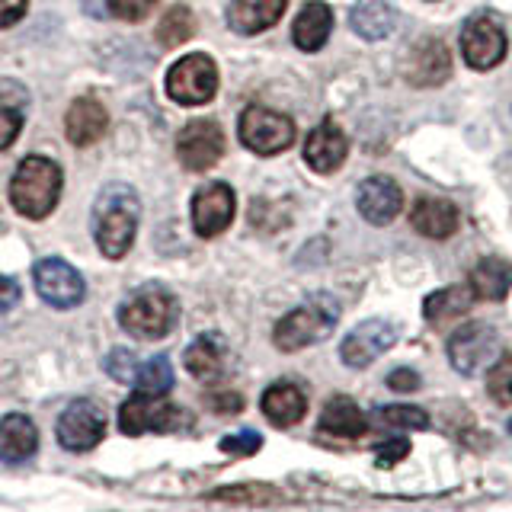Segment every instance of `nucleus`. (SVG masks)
Listing matches in <instances>:
<instances>
[{
    "instance_id": "1",
    "label": "nucleus",
    "mask_w": 512,
    "mask_h": 512,
    "mask_svg": "<svg viewBox=\"0 0 512 512\" xmlns=\"http://www.w3.org/2000/svg\"><path fill=\"white\" fill-rule=\"evenodd\" d=\"M138 231V196L132 186L109 183L93 202V237L109 260H122L132 250Z\"/></svg>"
},
{
    "instance_id": "2",
    "label": "nucleus",
    "mask_w": 512,
    "mask_h": 512,
    "mask_svg": "<svg viewBox=\"0 0 512 512\" xmlns=\"http://www.w3.org/2000/svg\"><path fill=\"white\" fill-rule=\"evenodd\" d=\"M61 199V167L55 160L32 154L20 160L10 183V202L23 218H48Z\"/></svg>"
},
{
    "instance_id": "3",
    "label": "nucleus",
    "mask_w": 512,
    "mask_h": 512,
    "mask_svg": "<svg viewBox=\"0 0 512 512\" xmlns=\"http://www.w3.org/2000/svg\"><path fill=\"white\" fill-rule=\"evenodd\" d=\"M340 320V301L333 295H314L301 304V308L288 311L276 330H272V340L282 352H298L304 346H311L317 340L330 336V330Z\"/></svg>"
},
{
    "instance_id": "4",
    "label": "nucleus",
    "mask_w": 512,
    "mask_h": 512,
    "mask_svg": "<svg viewBox=\"0 0 512 512\" xmlns=\"http://www.w3.org/2000/svg\"><path fill=\"white\" fill-rule=\"evenodd\" d=\"M119 324L138 340H160L176 324V298L157 282L141 285L132 298L122 301Z\"/></svg>"
},
{
    "instance_id": "5",
    "label": "nucleus",
    "mask_w": 512,
    "mask_h": 512,
    "mask_svg": "<svg viewBox=\"0 0 512 512\" xmlns=\"http://www.w3.org/2000/svg\"><path fill=\"white\" fill-rule=\"evenodd\" d=\"M192 426V416L183 413L180 407L160 400V394H144L138 391L128 397L119 410V429L125 436H141V432H173Z\"/></svg>"
},
{
    "instance_id": "6",
    "label": "nucleus",
    "mask_w": 512,
    "mask_h": 512,
    "mask_svg": "<svg viewBox=\"0 0 512 512\" xmlns=\"http://www.w3.org/2000/svg\"><path fill=\"white\" fill-rule=\"evenodd\" d=\"M218 93V68L208 55H186L167 71V96L180 106L212 103Z\"/></svg>"
},
{
    "instance_id": "7",
    "label": "nucleus",
    "mask_w": 512,
    "mask_h": 512,
    "mask_svg": "<svg viewBox=\"0 0 512 512\" xmlns=\"http://www.w3.org/2000/svg\"><path fill=\"white\" fill-rule=\"evenodd\" d=\"M240 141L260 157H272L295 141V122L266 106H247L240 116Z\"/></svg>"
},
{
    "instance_id": "8",
    "label": "nucleus",
    "mask_w": 512,
    "mask_h": 512,
    "mask_svg": "<svg viewBox=\"0 0 512 512\" xmlns=\"http://www.w3.org/2000/svg\"><path fill=\"white\" fill-rule=\"evenodd\" d=\"M461 55L474 71H490L506 58V29L493 13H474L461 26Z\"/></svg>"
},
{
    "instance_id": "9",
    "label": "nucleus",
    "mask_w": 512,
    "mask_h": 512,
    "mask_svg": "<svg viewBox=\"0 0 512 512\" xmlns=\"http://www.w3.org/2000/svg\"><path fill=\"white\" fill-rule=\"evenodd\" d=\"M55 432H58V442L68 448V452H90V448L100 445V439L106 436V416L93 400L77 397L61 410Z\"/></svg>"
},
{
    "instance_id": "10",
    "label": "nucleus",
    "mask_w": 512,
    "mask_h": 512,
    "mask_svg": "<svg viewBox=\"0 0 512 512\" xmlns=\"http://www.w3.org/2000/svg\"><path fill=\"white\" fill-rule=\"evenodd\" d=\"M224 154V135L212 119L189 122L180 135H176V157L192 173L212 170Z\"/></svg>"
},
{
    "instance_id": "11",
    "label": "nucleus",
    "mask_w": 512,
    "mask_h": 512,
    "mask_svg": "<svg viewBox=\"0 0 512 512\" xmlns=\"http://www.w3.org/2000/svg\"><path fill=\"white\" fill-rule=\"evenodd\" d=\"M32 276H36V292L52 304V308H77L80 301L87 295V285H84V276L64 260H39L36 269H32Z\"/></svg>"
},
{
    "instance_id": "12",
    "label": "nucleus",
    "mask_w": 512,
    "mask_h": 512,
    "mask_svg": "<svg viewBox=\"0 0 512 512\" xmlns=\"http://www.w3.org/2000/svg\"><path fill=\"white\" fill-rule=\"evenodd\" d=\"M496 356H500V333L487 324H468L448 340V359L461 375L480 372Z\"/></svg>"
},
{
    "instance_id": "13",
    "label": "nucleus",
    "mask_w": 512,
    "mask_h": 512,
    "mask_svg": "<svg viewBox=\"0 0 512 512\" xmlns=\"http://www.w3.org/2000/svg\"><path fill=\"white\" fill-rule=\"evenodd\" d=\"M234 221V189L228 183H208L192 196V228L199 237H218Z\"/></svg>"
},
{
    "instance_id": "14",
    "label": "nucleus",
    "mask_w": 512,
    "mask_h": 512,
    "mask_svg": "<svg viewBox=\"0 0 512 512\" xmlns=\"http://www.w3.org/2000/svg\"><path fill=\"white\" fill-rule=\"evenodd\" d=\"M397 343V327L388 320H365V324L352 327L340 346V356L349 368L372 365L381 352H388Z\"/></svg>"
},
{
    "instance_id": "15",
    "label": "nucleus",
    "mask_w": 512,
    "mask_h": 512,
    "mask_svg": "<svg viewBox=\"0 0 512 512\" xmlns=\"http://www.w3.org/2000/svg\"><path fill=\"white\" fill-rule=\"evenodd\" d=\"M404 74L413 87H442L452 77V52L442 39H420L410 48Z\"/></svg>"
},
{
    "instance_id": "16",
    "label": "nucleus",
    "mask_w": 512,
    "mask_h": 512,
    "mask_svg": "<svg viewBox=\"0 0 512 512\" xmlns=\"http://www.w3.org/2000/svg\"><path fill=\"white\" fill-rule=\"evenodd\" d=\"M349 154V138L343 135V128L333 119L317 122V128H311L308 141H304V160L314 173H333L343 167V160Z\"/></svg>"
},
{
    "instance_id": "17",
    "label": "nucleus",
    "mask_w": 512,
    "mask_h": 512,
    "mask_svg": "<svg viewBox=\"0 0 512 512\" xmlns=\"http://www.w3.org/2000/svg\"><path fill=\"white\" fill-rule=\"evenodd\" d=\"M64 132H68V141L77 144V148L96 144L109 132V112H106V106L96 100V96H80V100L71 103L68 116H64Z\"/></svg>"
},
{
    "instance_id": "18",
    "label": "nucleus",
    "mask_w": 512,
    "mask_h": 512,
    "mask_svg": "<svg viewBox=\"0 0 512 512\" xmlns=\"http://www.w3.org/2000/svg\"><path fill=\"white\" fill-rule=\"evenodd\" d=\"M356 205L365 221L372 224H388L400 215V205H404V192L394 180L388 176H372V180H365L359 186V196H356Z\"/></svg>"
},
{
    "instance_id": "19",
    "label": "nucleus",
    "mask_w": 512,
    "mask_h": 512,
    "mask_svg": "<svg viewBox=\"0 0 512 512\" xmlns=\"http://www.w3.org/2000/svg\"><path fill=\"white\" fill-rule=\"evenodd\" d=\"M263 413L272 426L279 429H288L304 420V413H308V397L292 381H276L272 388H266L263 394Z\"/></svg>"
},
{
    "instance_id": "20",
    "label": "nucleus",
    "mask_w": 512,
    "mask_h": 512,
    "mask_svg": "<svg viewBox=\"0 0 512 512\" xmlns=\"http://www.w3.org/2000/svg\"><path fill=\"white\" fill-rule=\"evenodd\" d=\"M36 448H39V432L29 416L10 413L0 420V461L23 464L36 455Z\"/></svg>"
},
{
    "instance_id": "21",
    "label": "nucleus",
    "mask_w": 512,
    "mask_h": 512,
    "mask_svg": "<svg viewBox=\"0 0 512 512\" xmlns=\"http://www.w3.org/2000/svg\"><path fill=\"white\" fill-rule=\"evenodd\" d=\"M288 0H234L228 7V26L240 36H256L279 23Z\"/></svg>"
},
{
    "instance_id": "22",
    "label": "nucleus",
    "mask_w": 512,
    "mask_h": 512,
    "mask_svg": "<svg viewBox=\"0 0 512 512\" xmlns=\"http://www.w3.org/2000/svg\"><path fill=\"white\" fill-rule=\"evenodd\" d=\"M186 372L196 375L199 381L212 384L224 375V365H228V346L218 333H202L196 343L186 349Z\"/></svg>"
},
{
    "instance_id": "23",
    "label": "nucleus",
    "mask_w": 512,
    "mask_h": 512,
    "mask_svg": "<svg viewBox=\"0 0 512 512\" xmlns=\"http://www.w3.org/2000/svg\"><path fill=\"white\" fill-rule=\"evenodd\" d=\"M413 228L420 231L423 237L432 240H445L458 231V208L445 199H416L413 212H410Z\"/></svg>"
},
{
    "instance_id": "24",
    "label": "nucleus",
    "mask_w": 512,
    "mask_h": 512,
    "mask_svg": "<svg viewBox=\"0 0 512 512\" xmlns=\"http://www.w3.org/2000/svg\"><path fill=\"white\" fill-rule=\"evenodd\" d=\"M29 109V93L23 84L4 77L0 80V151H7L10 144L20 138L23 122Z\"/></svg>"
},
{
    "instance_id": "25",
    "label": "nucleus",
    "mask_w": 512,
    "mask_h": 512,
    "mask_svg": "<svg viewBox=\"0 0 512 512\" xmlns=\"http://www.w3.org/2000/svg\"><path fill=\"white\" fill-rule=\"evenodd\" d=\"M317 429L324 432V436H336V439H359L365 436V413L356 407V400L349 397H330L324 413H320V423Z\"/></svg>"
},
{
    "instance_id": "26",
    "label": "nucleus",
    "mask_w": 512,
    "mask_h": 512,
    "mask_svg": "<svg viewBox=\"0 0 512 512\" xmlns=\"http://www.w3.org/2000/svg\"><path fill=\"white\" fill-rule=\"evenodd\" d=\"M330 29H333V10L320 0H311L304 4L301 13L295 16V26H292V39L301 52H317L324 48V42L330 39Z\"/></svg>"
},
{
    "instance_id": "27",
    "label": "nucleus",
    "mask_w": 512,
    "mask_h": 512,
    "mask_svg": "<svg viewBox=\"0 0 512 512\" xmlns=\"http://www.w3.org/2000/svg\"><path fill=\"white\" fill-rule=\"evenodd\" d=\"M349 26L356 36H362L368 42H378V39H388L394 32L397 13L388 0H359L349 13Z\"/></svg>"
},
{
    "instance_id": "28",
    "label": "nucleus",
    "mask_w": 512,
    "mask_h": 512,
    "mask_svg": "<svg viewBox=\"0 0 512 512\" xmlns=\"http://www.w3.org/2000/svg\"><path fill=\"white\" fill-rule=\"evenodd\" d=\"M468 285L477 301H503L512 288V266L500 260V256H487V260H480L471 269Z\"/></svg>"
},
{
    "instance_id": "29",
    "label": "nucleus",
    "mask_w": 512,
    "mask_h": 512,
    "mask_svg": "<svg viewBox=\"0 0 512 512\" xmlns=\"http://www.w3.org/2000/svg\"><path fill=\"white\" fill-rule=\"evenodd\" d=\"M477 295L471 292V285H455V288H442V292L429 295L423 304V314L432 327H445L452 324L455 317L468 314L474 308Z\"/></svg>"
},
{
    "instance_id": "30",
    "label": "nucleus",
    "mask_w": 512,
    "mask_h": 512,
    "mask_svg": "<svg viewBox=\"0 0 512 512\" xmlns=\"http://www.w3.org/2000/svg\"><path fill=\"white\" fill-rule=\"evenodd\" d=\"M192 36H196V16H192V10L189 7H170L157 26V42L164 48H180Z\"/></svg>"
},
{
    "instance_id": "31",
    "label": "nucleus",
    "mask_w": 512,
    "mask_h": 512,
    "mask_svg": "<svg viewBox=\"0 0 512 512\" xmlns=\"http://www.w3.org/2000/svg\"><path fill=\"white\" fill-rule=\"evenodd\" d=\"M135 388L144 391V394H160V397H164L173 388V368H170L167 356H154L148 362H141Z\"/></svg>"
},
{
    "instance_id": "32",
    "label": "nucleus",
    "mask_w": 512,
    "mask_h": 512,
    "mask_svg": "<svg viewBox=\"0 0 512 512\" xmlns=\"http://www.w3.org/2000/svg\"><path fill=\"white\" fill-rule=\"evenodd\" d=\"M381 420L388 423L391 429H426L429 426L426 410L410 407V404H388V407H381Z\"/></svg>"
},
{
    "instance_id": "33",
    "label": "nucleus",
    "mask_w": 512,
    "mask_h": 512,
    "mask_svg": "<svg viewBox=\"0 0 512 512\" xmlns=\"http://www.w3.org/2000/svg\"><path fill=\"white\" fill-rule=\"evenodd\" d=\"M103 368L106 372L116 378L119 384H132L135 388V378H138V372H141V362H138V356L135 352H128V349H112L109 356L103 359Z\"/></svg>"
},
{
    "instance_id": "34",
    "label": "nucleus",
    "mask_w": 512,
    "mask_h": 512,
    "mask_svg": "<svg viewBox=\"0 0 512 512\" xmlns=\"http://www.w3.org/2000/svg\"><path fill=\"white\" fill-rule=\"evenodd\" d=\"M487 391L496 404H512V352L500 356V362L493 365V372L487 378Z\"/></svg>"
},
{
    "instance_id": "35",
    "label": "nucleus",
    "mask_w": 512,
    "mask_h": 512,
    "mask_svg": "<svg viewBox=\"0 0 512 512\" xmlns=\"http://www.w3.org/2000/svg\"><path fill=\"white\" fill-rule=\"evenodd\" d=\"M212 500H218V503H272L276 493L250 484V487H237V490H218V493H212Z\"/></svg>"
},
{
    "instance_id": "36",
    "label": "nucleus",
    "mask_w": 512,
    "mask_h": 512,
    "mask_svg": "<svg viewBox=\"0 0 512 512\" xmlns=\"http://www.w3.org/2000/svg\"><path fill=\"white\" fill-rule=\"evenodd\" d=\"M260 432H253V429H244V432H234V436H224L221 439V452H228V455H256L260 452Z\"/></svg>"
},
{
    "instance_id": "37",
    "label": "nucleus",
    "mask_w": 512,
    "mask_h": 512,
    "mask_svg": "<svg viewBox=\"0 0 512 512\" xmlns=\"http://www.w3.org/2000/svg\"><path fill=\"white\" fill-rule=\"evenodd\" d=\"M154 4L157 0H109V10L112 16H119L125 23H138L154 10Z\"/></svg>"
},
{
    "instance_id": "38",
    "label": "nucleus",
    "mask_w": 512,
    "mask_h": 512,
    "mask_svg": "<svg viewBox=\"0 0 512 512\" xmlns=\"http://www.w3.org/2000/svg\"><path fill=\"white\" fill-rule=\"evenodd\" d=\"M410 452V442L407 439H384L378 448H375V461L378 468H394V464Z\"/></svg>"
},
{
    "instance_id": "39",
    "label": "nucleus",
    "mask_w": 512,
    "mask_h": 512,
    "mask_svg": "<svg viewBox=\"0 0 512 512\" xmlns=\"http://www.w3.org/2000/svg\"><path fill=\"white\" fill-rule=\"evenodd\" d=\"M388 388H391V391H404V394H410V391L420 388V375H416L413 368H397V372L388 375Z\"/></svg>"
},
{
    "instance_id": "40",
    "label": "nucleus",
    "mask_w": 512,
    "mask_h": 512,
    "mask_svg": "<svg viewBox=\"0 0 512 512\" xmlns=\"http://www.w3.org/2000/svg\"><path fill=\"white\" fill-rule=\"evenodd\" d=\"M208 404H212L218 413H240L244 410V397L237 391H221V394H208Z\"/></svg>"
},
{
    "instance_id": "41",
    "label": "nucleus",
    "mask_w": 512,
    "mask_h": 512,
    "mask_svg": "<svg viewBox=\"0 0 512 512\" xmlns=\"http://www.w3.org/2000/svg\"><path fill=\"white\" fill-rule=\"evenodd\" d=\"M26 13V0H0V29L20 23Z\"/></svg>"
},
{
    "instance_id": "42",
    "label": "nucleus",
    "mask_w": 512,
    "mask_h": 512,
    "mask_svg": "<svg viewBox=\"0 0 512 512\" xmlns=\"http://www.w3.org/2000/svg\"><path fill=\"white\" fill-rule=\"evenodd\" d=\"M16 301H20V285L7 276H0V314L10 311Z\"/></svg>"
},
{
    "instance_id": "43",
    "label": "nucleus",
    "mask_w": 512,
    "mask_h": 512,
    "mask_svg": "<svg viewBox=\"0 0 512 512\" xmlns=\"http://www.w3.org/2000/svg\"><path fill=\"white\" fill-rule=\"evenodd\" d=\"M509 432H512V423H509Z\"/></svg>"
}]
</instances>
